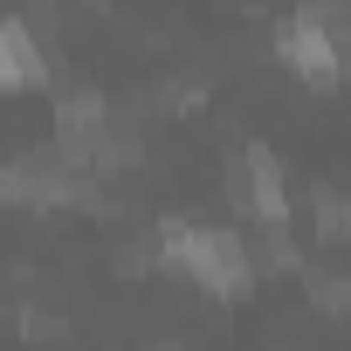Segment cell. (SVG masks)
<instances>
[{"label": "cell", "mask_w": 351, "mask_h": 351, "mask_svg": "<svg viewBox=\"0 0 351 351\" xmlns=\"http://www.w3.org/2000/svg\"><path fill=\"white\" fill-rule=\"evenodd\" d=\"M310 228L324 241H351V193L344 186H317L310 193Z\"/></svg>", "instance_id": "5"}, {"label": "cell", "mask_w": 351, "mask_h": 351, "mask_svg": "<svg viewBox=\"0 0 351 351\" xmlns=\"http://www.w3.org/2000/svg\"><path fill=\"white\" fill-rule=\"evenodd\" d=\"M158 248H165V262H172V269H186L207 296H241V289H248V276H255L248 248H241L228 228L165 221V228H158Z\"/></svg>", "instance_id": "1"}, {"label": "cell", "mask_w": 351, "mask_h": 351, "mask_svg": "<svg viewBox=\"0 0 351 351\" xmlns=\"http://www.w3.org/2000/svg\"><path fill=\"white\" fill-rule=\"evenodd\" d=\"M276 56H282V62H289L303 83H337V69H344L330 21H317L310 8H303L296 21H282V35H276Z\"/></svg>", "instance_id": "3"}, {"label": "cell", "mask_w": 351, "mask_h": 351, "mask_svg": "<svg viewBox=\"0 0 351 351\" xmlns=\"http://www.w3.org/2000/svg\"><path fill=\"white\" fill-rule=\"evenodd\" d=\"M337 56H351V21H344V35H337Z\"/></svg>", "instance_id": "8"}, {"label": "cell", "mask_w": 351, "mask_h": 351, "mask_svg": "<svg viewBox=\"0 0 351 351\" xmlns=\"http://www.w3.org/2000/svg\"><path fill=\"white\" fill-rule=\"evenodd\" d=\"M42 35L28 28V21H0V90H28V83H42Z\"/></svg>", "instance_id": "4"}, {"label": "cell", "mask_w": 351, "mask_h": 351, "mask_svg": "<svg viewBox=\"0 0 351 351\" xmlns=\"http://www.w3.org/2000/svg\"><path fill=\"white\" fill-rule=\"evenodd\" d=\"M234 200L262 221V228H282L289 221V193H282V158L269 145H241L234 158Z\"/></svg>", "instance_id": "2"}, {"label": "cell", "mask_w": 351, "mask_h": 351, "mask_svg": "<svg viewBox=\"0 0 351 351\" xmlns=\"http://www.w3.org/2000/svg\"><path fill=\"white\" fill-rule=\"evenodd\" d=\"M35 200V180H28V165H0V207H28Z\"/></svg>", "instance_id": "7"}, {"label": "cell", "mask_w": 351, "mask_h": 351, "mask_svg": "<svg viewBox=\"0 0 351 351\" xmlns=\"http://www.w3.org/2000/svg\"><path fill=\"white\" fill-rule=\"evenodd\" d=\"M310 296H317V310H330V317H351V276H330V269H317V276H310Z\"/></svg>", "instance_id": "6"}]
</instances>
